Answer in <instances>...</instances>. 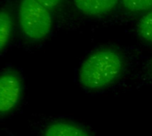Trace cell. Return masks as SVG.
Instances as JSON below:
<instances>
[{
  "instance_id": "5b68a950",
  "label": "cell",
  "mask_w": 152,
  "mask_h": 136,
  "mask_svg": "<svg viewBox=\"0 0 152 136\" xmlns=\"http://www.w3.org/2000/svg\"><path fill=\"white\" fill-rule=\"evenodd\" d=\"M44 136H91L82 126L73 122L60 120L49 124L45 131Z\"/></svg>"
},
{
  "instance_id": "8992f818",
  "label": "cell",
  "mask_w": 152,
  "mask_h": 136,
  "mask_svg": "<svg viewBox=\"0 0 152 136\" xmlns=\"http://www.w3.org/2000/svg\"><path fill=\"white\" fill-rule=\"evenodd\" d=\"M12 30V21L9 12L5 10L1 11L0 14V50L3 51L8 44Z\"/></svg>"
},
{
  "instance_id": "7a4b0ae2",
  "label": "cell",
  "mask_w": 152,
  "mask_h": 136,
  "mask_svg": "<svg viewBox=\"0 0 152 136\" xmlns=\"http://www.w3.org/2000/svg\"><path fill=\"white\" fill-rule=\"evenodd\" d=\"M19 23L27 38L39 41L51 32L53 18L49 9L37 1L21 0L19 6Z\"/></svg>"
},
{
  "instance_id": "277c9868",
  "label": "cell",
  "mask_w": 152,
  "mask_h": 136,
  "mask_svg": "<svg viewBox=\"0 0 152 136\" xmlns=\"http://www.w3.org/2000/svg\"><path fill=\"white\" fill-rule=\"evenodd\" d=\"M76 8L89 16H102L111 12L119 0H73Z\"/></svg>"
},
{
  "instance_id": "6da1fadb",
  "label": "cell",
  "mask_w": 152,
  "mask_h": 136,
  "mask_svg": "<svg viewBox=\"0 0 152 136\" xmlns=\"http://www.w3.org/2000/svg\"><path fill=\"white\" fill-rule=\"evenodd\" d=\"M123 70L121 54L114 49L103 48L94 52L83 61L78 71V81L86 90H102L114 84Z\"/></svg>"
},
{
  "instance_id": "3957f363",
  "label": "cell",
  "mask_w": 152,
  "mask_h": 136,
  "mask_svg": "<svg viewBox=\"0 0 152 136\" xmlns=\"http://www.w3.org/2000/svg\"><path fill=\"white\" fill-rule=\"evenodd\" d=\"M22 92L20 77L13 71H5L0 79V113L4 116L19 103Z\"/></svg>"
},
{
  "instance_id": "ba28073f",
  "label": "cell",
  "mask_w": 152,
  "mask_h": 136,
  "mask_svg": "<svg viewBox=\"0 0 152 136\" xmlns=\"http://www.w3.org/2000/svg\"><path fill=\"white\" fill-rule=\"evenodd\" d=\"M124 8L130 12H142L152 9V0H121Z\"/></svg>"
},
{
  "instance_id": "9c48e42d",
  "label": "cell",
  "mask_w": 152,
  "mask_h": 136,
  "mask_svg": "<svg viewBox=\"0 0 152 136\" xmlns=\"http://www.w3.org/2000/svg\"><path fill=\"white\" fill-rule=\"evenodd\" d=\"M36 1H37L39 4H41L45 7L51 10V9H53V8L57 7L58 5H60L63 0H36Z\"/></svg>"
},
{
  "instance_id": "52a82bcc",
  "label": "cell",
  "mask_w": 152,
  "mask_h": 136,
  "mask_svg": "<svg viewBox=\"0 0 152 136\" xmlns=\"http://www.w3.org/2000/svg\"><path fill=\"white\" fill-rule=\"evenodd\" d=\"M137 30L142 39L152 43V11L147 12L140 19Z\"/></svg>"
}]
</instances>
